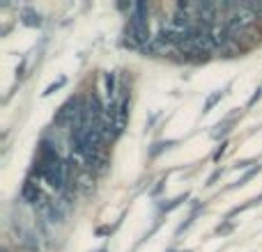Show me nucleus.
Segmentation results:
<instances>
[{"instance_id": "1", "label": "nucleus", "mask_w": 262, "mask_h": 252, "mask_svg": "<svg viewBox=\"0 0 262 252\" xmlns=\"http://www.w3.org/2000/svg\"><path fill=\"white\" fill-rule=\"evenodd\" d=\"M127 44L134 46V48H143V46L152 44V37H149V21H147V5L145 3L131 5Z\"/></svg>"}, {"instance_id": "2", "label": "nucleus", "mask_w": 262, "mask_h": 252, "mask_svg": "<svg viewBox=\"0 0 262 252\" xmlns=\"http://www.w3.org/2000/svg\"><path fill=\"white\" fill-rule=\"evenodd\" d=\"M129 119V94H122L118 101H115V110H113V131L115 135H120L127 126Z\"/></svg>"}, {"instance_id": "3", "label": "nucleus", "mask_w": 262, "mask_h": 252, "mask_svg": "<svg viewBox=\"0 0 262 252\" xmlns=\"http://www.w3.org/2000/svg\"><path fill=\"white\" fill-rule=\"evenodd\" d=\"M41 195H39V188H37V184H32V181H28L26 186H23V199H28V202H35L37 204V199H39Z\"/></svg>"}, {"instance_id": "4", "label": "nucleus", "mask_w": 262, "mask_h": 252, "mask_svg": "<svg viewBox=\"0 0 262 252\" xmlns=\"http://www.w3.org/2000/svg\"><path fill=\"white\" fill-rule=\"evenodd\" d=\"M106 96L111 104H115V73H106Z\"/></svg>"}, {"instance_id": "5", "label": "nucleus", "mask_w": 262, "mask_h": 252, "mask_svg": "<svg viewBox=\"0 0 262 252\" xmlns=\"http://www.w3.org/2000/svg\"><path fill=\"white\" fill-rule=\"evenodd\" d=\"M184 199H186V195H180V197L170 199V202H168V204H161V211H170V209H175L177 204H180V202H184Z\"/></svg>"}, {"instance_id": "6", "label": "nucleus", "mask_w": 262, "mask_h": 252, "mask_svg": "<svg viewBox=\"0 0 262 252\" xmlns=\"http://www.w3.org/2000/svg\"><path fill=\"white\" fill-rule=\"evenodd\" d=\"M23 23H26V26H39V16H37V14H32V12H28L26 14V18H23Z\"/></svg>"}, {"instance_id": "7", "label": "nucleus", "mask_w": 262, "mask_h": 252, "mask_svg": "<svg viewBox=\"0 0 262 252\" xmlns=\"http://www.w3.org/2000/svg\"><path fill=\"white\" fill-rule=\"evenodd\" d=\"M219 99H221V92H214V94L207 99V104H205V113H207V110H212V108H214V104H216Z\"/></svg>"}, {"instance_id": "8", "label": "nucleus", "mask_w": 262, "mask_h": 252, "mask_svg": "<svg viewBox=\"0 0 262 252\" xmlns=\"http://www.w3.org/2000/svg\"><path fill=\"white\" fill-rule=\"evenodd\" d=\"M260 170H262V167H260V165H255V167H253V170H251V172H246V174H244V177H242V179H239V186H244L246 181H249V179H251V177H253V174H258Z\"/></svg>"}, {"instance_id": "9", "label": "nucleus", "mask_w": 262, "mask_h": 252, "mask_svg": "<svg viewBox=\"0 0 262 252\" xmlns=\"http://www.w3.org/2000/svg\"><path fill=\"white\" fill-rule=\"evenodd\" d=\"M62 85H64V78H60V81H58V83H55V85H51V87H49V90H46V92H44V96L53 94V92H55V90H58V87H62Z\"/></svg>"}, {"instance_id": "10", "label": "nucleus", "mask_w": 262, "mask_h": 252, "mask_svg": "<svg viewBox=\"0 0 262 252\" xmlns=\"http://www.w3.org/2000/svg\"><path fill=\"white\" fill-rule=\"evenodd\" d=\"M168 144H170V142H159V144H154V149H152V156H157V154L161 152L163 147H168Z\"/></svg>"}, {"instance_id": "11", "label": "nucleus", "mask_w": 262, "mask_h": 252, "mask_svg": "<svg viewBox=\"0 0 262 252\" xmlns=\"http://www.w3.org/2000/svg\"><path fill=\"white\" fill-rule=\"evenodd\" d=\"M260 96H262V90H260V87H258V90H255V94H253V96H251L249 106H253V104H255V101H258V99H260Z\"/></svg>"}, {"instance_id": "12", "label": "nucleus", "mask_w": 262, "mask_h": 252, "mask_svg": "<svg viewBox=\"0 0 262 252\" xmlns=\"http://www.w3.org/2000/svg\"><path fill=\"white\" fill-rule=\"evenodd\" d=\"M99 252H106V250H99Z\"/></svg>"}]
</instances>
